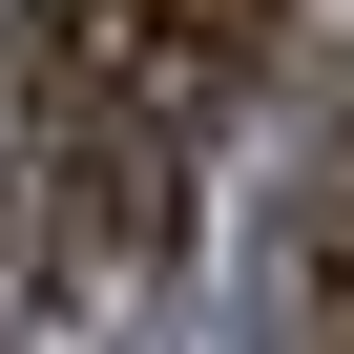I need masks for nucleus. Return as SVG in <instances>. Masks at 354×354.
I'll list each match as a JSON object with an SVG mask.
<instances>
[{
	"label": "nucleus",
	"instance_id": "obj_1",
	"mask_svg": "<svg viewBox=\"0 0 354 354\" xmlns=\"http://www.w3.org/2000/svg\"><path fill=\"white\" fill-rule=\"evenodd\" d=\"M292 21H313V0H63V21H42V63H63L84 104H125V125H167V146H188L209 104H250V84L292 63Z\"/></svg>",
	"mask_w": 354,
	"mask_h": 354
},
{
	"label": "nucleus",
	"instance_id": "obj_2",
	"mask_svg": "<svg viewBox=\"0 0 354 354\" xmlns=\"http://www.w3.org/2000/svg\"><path fill=\"white\" fill-rule=\"evenodd\" d=\"M292 292H354V104L292 146Z\"/></svg>",
	"mask_w": 354,
	"mask_h": 354
}]
</instances>
